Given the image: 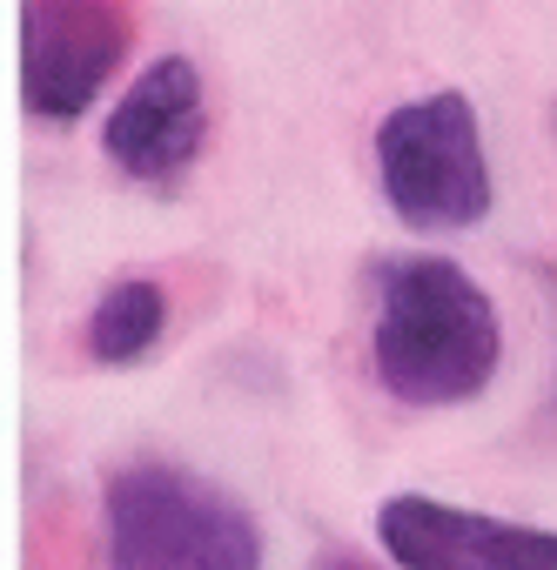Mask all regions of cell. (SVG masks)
Returning <instances> with one entry per match:
<instances>
[{
  "label": "cell",
  "mask_w": 557,
  "mask_h": 570,
  "mask_svg": "<svg viewBox=\"0 0 557 570\" xmlns=\"http://www.w3.org/2000/svg\"><path fill=\"white\" fill-rule=\"evenodd\" d=\"M370 370L410 410H450L497 383L504 316L490 289L450 255H397L377 268Z\"/></svg>",
  "instance_id": "6da1fadb"
},
{
  "label": "cell",
  "mask_w": 557,
  "mask_h": 570,
  "mask_svg": "<svg viewBox=\"0 0 557 570\" xmlns=\"http://www.w3.org/2000/svg\"><path fill=\"white\" fill-rule=\"evenodd\" d=\"M108 570H262L255 517L168 456H128L101 476Z\"/></svg>",
  "instance_id": "7a4b0ae2"
},
{
  "label": "cell",
  "mask_w": 557,
  "mask_h": 570,
  "mask_svg": "<svg viewBox=\"0 0 557 570\" xmlns=\"http://www.w3.org/2000/svg\"><path fill=\"white\" fill-rule=\"evenodd\" d=\"M377 181L403 228L417 235H457L477 228L497 202L483 128L463 88L417 95L377 121Z\"/></svg>",
  "instance_id": "3957f363"
},
{
  "label": "cell",
  "mask_w": 557,
  "mask_h": 570,
  "mask_svg": "<svg viewBox=\"0 0 557 570\" xmlns=\"http://www.w3.org/2000/svg\"><path fill=\"white\" fill-rule=\"evenodd\" d=\"M135 48L128 0H21L14 55H21V101L35 121H81L101 88L121 75Z\"/></svg>",
  "instance_id": "277c9868"
},
{
  "label": "cell",
  "mask_w": 557,
  "mask_h": 570,
  "mask_svg": "<svg viewBox=\"0 0 557 570\" xmlns=\"http://www.w3.org/2000/svg\"><path fill=\"white\" fill-rule=\"evenodd\" d=\"M377 543L397 570H557V530L443 503L423 490L383 497Z\"/></svg>",
  "instance_id": "5b68a950"
},
{
  "label": "cell",
  "mask_w": 557,
  "mask_h": 570,
  "mask_svg": "<svg viewBox=\"0 0 557 570\" xmlns=\"http://www.w3.org/2000/svg\"><path fill=\"white\" fill-rule=\"evenodd\" d=\"M202 141H208V101H202V68L188 55L148 61L121 88V101L101 128V155L141 188H175L195 168Z\"/></svg>",
  "instance_id": "8992f818"
},
{
  "label": "cell",
  "mask_w": 557,
  "mask_h": 570,
  "mask_svg": "<svg viewBox=\"0 0 557 570\" xmlns=\"http://www.w3.org/2000/svg\"><path fill=\"white\" fill-rule=\"evenodd\" d=\"M162 330H168V289L148 275H121L88 309V356L108 370H128L162 343Z\"/></svg>",
  "instance_id": "52a82bcc"
},
{
  "label": "cell",
  "mask_w": 557,
  "mask_h": 570,
  "mask_svg": "<svg viewBox=\"0 0 557 570\" xmlns=\"http://www.w3.org/2000/svg\"><path fill=\"white\" fill-rule=\"evenodd\" d=\"M316 570H370V563H363V557H350V550H323V557H316Z\"/></svg>",
  "instance_id": "ba28073f"
}]
</instances>
